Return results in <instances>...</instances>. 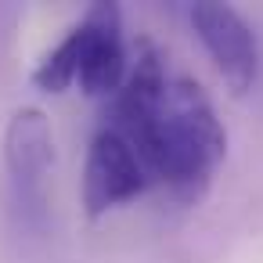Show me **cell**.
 <instances>
[{
	"label": "cell",
	"instance_id": "obj_1",
	"mask_svg": "<svg viewBox=\"0 0 263 263\" xmlns=\"http://www.w3.org/2000/svg\"><path fill=\"white\" fill-rule=\"evenodd\" d=\"M134 152L141 155L148 173L162 177L177 191H198L213 177L227 152V134L198 80H166L159 112Z\"/></svg>",
	"mask_w": 263,
	"mask_h": 263
},
{
	"label": "cell",
	"instance_id": "obj_2",
	"mask_svg": "<svg viewBox=\"0 0 263 263\" xmlns=\"http://www.w3.org/2000/svg\"><path fill=\"white\" fill-rule=\"evenodd\" d=\"M148 184V166L141 162V155L134 152V144L116 134L112 126H101L87 148V162H83V184H80V198H83V213L87 216H105L108 209L137 198Z\"/></svg>",
	"mask_w": 263,
	"mask_h": 263
},
{
	"label": "cell",
	"instance_id": "obj_3",
	"mask_svg": "<svg viewBox=\"0 0 263 263\" xmlns=\"http://www.w3.org/2000/svg\"><path fill=\"white\" fill-rule=\"evenodd\" d=\"M191 29L195 36L202 40L205 54L213 58L223 87L241 98L252 80H256V65H259V51H256V36H252V26L227 4H195L191 8Z\"/></svg>",
	"mask_w": 263,
	"mask_h": 263
},
{
	"label": "cell",
	"instance_id": "obj_4",
	"mask_svg": "<svg viewBox=\"0 0 263 263\" xmlns=\"http://www.w3.org/2000/svg\"><path fill=\"white\" fill-rule=\"evenodd\" d=\"M83 33V62H80V90L87 98H116L126 83V44H123V15L116 4H94L80 18Z\"/></svg>",
	"mask_w": 263,
	"mask_h": 263
},
{
	"label": "cell",
	"instance_id": "obj_5",
	"mask_svg": "<svg viewBox=\"0 0 263 263\" xmlns=\"http://www.w3.org/2000/svg\"><path fill=\"white\" fill-rule=\"evenodd\" d=\"M4 162L22 195H36L54 166L51 119L40 108H18L4 130Z\"/></svg>",
	"mask_w": 263,
	"mask_h": 263
},
{
	"label": "cell",
	"instance_id": "obj_6",
	"mask_svg": "<svg viewBox=\"0 0 263 263\" xmlns=\"http://www.w3.org/2000/svg\"><path fill=\"white\" fill-rule=\"evenodd\" d=\"M80 62H83V33L76 26V29H69V36L58 47H51L44 54V62L33 69V83L44 94H65L80 80Z\"/></svg>",
	"mask_w": 263,
	"mask_h": 263
}]
</instances>
